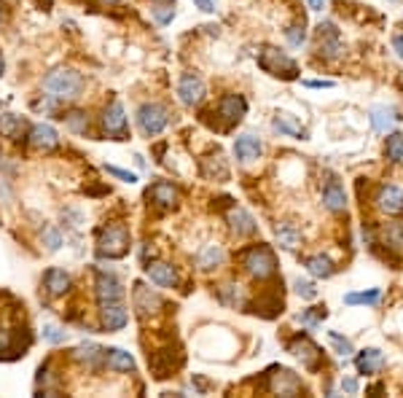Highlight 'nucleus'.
<instances>
[{"instance_id":"1","label":"nucleus","mask_w":403,"mask_h":398,"mask_svg":"<svg viewBox=\"0 0 403 398\" xmlns=\"http://www.w3.org/2000/svg\"><path fill=\"white\" fill-rule=\"evenodd\" d=\"M83 76L73 67H57L43 79V89L54 100H76L83 92Z\"/></svg>"},{"instance_id":"2","label":"nucleus","mask_w":403,"mask_h":398,"mask_svg":"<svg viewBox=\"0 0 403 398\" xmlns=\"http://www.w3.org/2000/svg\"><path fill=\"white\" fill-rule=\"evenodd\" d=\"M240 261L242 266H245V272L253 275L256 280H266L277 272V259H274L269 245H253V248L242 250Z\"/></svg>"},{"instance_id":"3","label":"nucleus","mask_w":403,"mask_h":398,"mask_svg":"<svg viewBox=\"0 0 403 398\" xmlns=\"http://www.w3.org/2000/svg\"><path fill=\"white\" fill-rule=\"evenodd\" d=\"M97 253L102 259H124L129 253V229L124 223H110L97 239Z\"/></svg>"},{"instance_id":"4","label":"nucleus","mask_w":403,"mask_h":398,"mask_svg":"<svg viewBox=\"0 0 403 398\" xmlns=\"http://www.w3.org/2000/svg\"><path fill=\"white\" fill-rule=\"evenodd\" d=\"M258 65H261V70H266V73L274 76V79H285V81L299 79V65L290 60L285 51L274 49V46L261 49V54H258Z\"/></svg>"},{"instance_id":"5","label":"nucleus","mask_w":403,"mask_h":398,"mask_svg":"<svg viewBox=\"0 0 403 398\" xmlns=\"http://www.w3.org/2000/svg\"><path fill=\"white\" fill-rule=\"evenodd\" d=\"M167 121H170V116H167V111L161 108L159 102H145L138 111V127H140V132L145 138H154V135L164 132Z\"/></svg>"},{"instance_id":"6","label":"nucleus","mask_w":403,"mask_h":398,"mask_svg":"<svg viewBox=\"0 0 403 398\" xmlns=\"http://www.w3.org/2000/svg\"><path fill=\"white\" fill-rule=\"evenodd\" d=\"M102 132L113 140H126V116H124V105L119 100L108 102L102 111Z\"/></svg>"},{"instance_id":"7","label":"nucleus","mask_w":403,"mask_h":398,"mask_svg":"<svg viewBox=\"0 0 403 398\" xmlns=\"http://www.w3.org/2000/svg\"><path fill=\"white\" fill-rule=\"evenodd\" d=\"M97 307H100V323L105 331H119L126 326V307H124V298L119 301H97Z\"/></svg>"},{"instance_id":"8","label":"nucleus","mask_w":403,"mask_h":398,"mask_svg":"<svg viewBox=\"0 0 403 398\" xmlns=\"http://www.w3.org/2000/svg\"><path fill=\"white\" fill-rule=\"evenodd\" d=\"M132 301H135V310H138L140 318L156 315L161 310L159 294H154V291H151L148 285H142V282H135V288H132Z\"/></svg>"},{"instance_id":"9","label":"nucleus","mask_w":403,"mask_h":398,"mask_svg":"<svg viewBox=\"0 0 403 398\" xmlns=\"http://www.w3.org/2000/svg\"><path fill=\"white\" fill-rule=\"evenodd\" d=\"M318 51H320L322 57H328V60H336V57L342 54L339 30H336L331 22H325V24L318 27Z\"/></svg>"},{"instance_id":"10","label":"nucleus","mask_w":403,"mask_h":398,"mask_svg":"<svg viewBox=\"0 0 403 398\" xmlns=\"http://www.w3.org/2000/svg\"><path fill=\"white\" fill-rule=\"evenodd\" d=\"M178 97L183 105H199L204 100V81L197 73H183L178 81Z\"/></svg>"},{"instance_id":"11","label":"nucleus","mask_w":403,"mask_h":398,"mask_svg":"<svg viewBox=\"0 0 403 398\" xmlns=\"http://www.w3.org/2000/svg\"><path fill=\"white\" fill-rule=\"evenodd\" d=\"M288 353H293L306 369H318V360H320V356H322L320 347H318L309 337H296L290 344H288Z\"/></svg>"},{"instance_id":"12","label":"nucleus","mask_w":403,"mask_h":398,"mask_svg":"<svg viewBox=\"0 0 403 398\" xmlns=\"http://www.w3.org/2000/svg\"><path fill=\"white\" fill-rule=\"evenodd\" d=\"M94 294H97V301H119L124 298V285L116 275L110 272H97L94 278Z\"/></svg>"},{"instance_id":"13","label":"nucleus","mask_w":403,"mask_h":398,"mask_svg":"<svg viewBox=\"0 0 403 398\" xmlns=\"http://www.w3.org/2000/svg\"><path fill=\"white\" fill-rule=\"evenodd\" d=\"M245 113H247V102H245L242 95H223L221 102H218V116L226 121V127L242 121Z\"/></svg>"},{"instance_id":"14","label":"nucleus","mask_w":403,"mask_h":398,"mask_svg":"<svg viewBox=\"0 0 403 398\" xmlns=\"http://www.w3.org/2000/svg\"><path fill=\"white\" fill-rule=\"evenodd\" d=\"M374 202H377V207H379L382 213H387V216H398V213H403V191L398 186H390V183L379 186Z\"/></svg>"},{"instance_id":"15","label":"nucleus","mask_w":403,"mask_h":398,"mask_svg":"<svg viewBox=\"0 0 403 398\" xmlns=\"http://www.w3.org/2000/svg\"><path fill=\"white\" fill-rule=\"evenodd\" d=\"M30 145L35 148V151H54L57 145H60V135H57V129L51 127V124H35L33 129H30Z\"/></svg>"},{"instance_id":"16","label":"nucleus","mask_w":403,"mask_h":398,"mask_svg":"<svg viewBox=\"0 0 403 398\" xmlns=\"http://www.w3.org/2000/svg\"><path fill=\"white\" fill-rule=\"evenodd\" d=\"M145 197L151 199V205H156L161 210H172V207L178 205V189H175L172 183H167V180H159V183H154V186L148 189Z\"/></svg>"},{"instance_id":"17","label":"nucleus","mask_w":403,"mask_h":398,"mask_svg":"<svg viewBox=\"0 0 403 398\" xmlns=\"http://www.w3.org/2000/svg\"><path fill=\"white\" fill-rule=\"evenodd\" d=\"M172 353V347H167V350H159V353H154V356H148V363H151V369H154V374L156 377H167L172 369H178L183 363V356L181 350H175V356H170Z\"/></svg>"},{"instance_id":"18","label":"nucleus","mask_w":403,"mask_h":398,"mask_svg":"<svg viewBox=\"0 0 403 398\" xmlns=\"http://www.w3.org/2000/svg\"><path fill=\"white\" fill-rule=\"evenodd\" d=\"M269 377H272L269 390H274L280 396H296L302 390V379L296 377L293 372H288V369H274V374H269Z\"/></svg>"},{"instance_id":"19","label":"nucleus","mask_w":403,"mask_h":398,"mask_svg":"<svg viewBox=\"0 0 403 398\" xmlns=\"http://www.w3.org/2000/svg\"><path fill=\"white\" fill-rule=\"evenodd\" d=\"M145 275L159 288H175L178 285V272L172 269V264H164V261H151L145 266Z\"/></svg>"},{"instance_id":"20","label":"nucleus","mask_w":403,"mask_h":398,"mask_svg":"<svg viewBox=\"0 0 403 398\" xmlns=\"http://www.w3.org/2000/svg\"><path fill=\"white\" fill-rule=\"evenodd\" d=\"M263 143L256 135H240L237 143H234V157L242 161V164H250V161L261 159Z\"/></svg>"},{"instance_id":"21","label":"nucleus","mask_w":403,"mask_h":398,"mask_svg":"<svg viewBox=\"0 0 403 398\" xmlns=\"http://www.w3.org/2000/svg\"><path fill=\"white\" fill-rule=\"evenodd\" d=\"M226 221H229V229L237 234V237H247V234H256V221L253 216L247 213V210H242V207H231L229 213H226Z\"/></svg>"},{"instance_id":"22","label":"nucleus","mask_w":403,"mask_h":398,"mask_svg":"<svg viewBox=\"0 0 403 398\" xmlns=\"http://www.w3.org/2000/svg\"><path fill=\"white\" fill-rule=\"evenodd\" d=\"M102 366L110 372H135V358L121 347H108L102 350Z\"/></svg>"},{"instance_id":"23","label":"nucleus","mask_w":403,"mask_h":398,"mask_svg":"<svg viewBox=\"0 0 403 398\" xmlns=\"http://www.w3.org/2000/svg\"><path fill=\"white\" fill-rule=\"evenodd\" d=\"M43 285H46V291L51 294V296H65L67 291H70V275L67 272H62L57 266H51L46 275H43Z\"/></svg>"},{"instance_id":"24","label":"nucleus","mask_w":403,"mask_h":398,"mask_svg":"<svg viewBox=\"0 0 403 398\" xmlns=\"http://www.w3.org/2000/svg\"><path fill=\"white\" fill-rule=\"evenodd\" d=\"M322 205L331 213H342L344 207H347V194H344V189L336 180H328L325 183V189H322Z\"/></svg>"},{"instance_id":"25","label":"nucleus","mask_w":403,"mask_h":398,"mask_svg":"<svg viewBox=\"0 0 403 398\" xmlns=\"http://www.w3.org/2000/svg\"><path fill=\"white\" fill-rule=\"evenodd\" d=\"M274 237H277V242H280L285 250H296V248L302 245V232H299V226H296V223H290V221L277 223Z\"/></svg>"},{"instance_id":"26","label":"nucleus","mask_w":403,"mask_h":398,"mask_svg":"<svg viewBox=\"0 0 403 398\" xmlns=\"http://www.w3.org/2000/svg\"><path fill=\"white\" fill-rule=\"evenodd\" d=\"M202 175L210 180H229V164L223 159V154L202 159Z\"/></svg>"},{"instance_id":"27","label":"nucleus","mask_w":403,"mask_h":398,"mask_svg":"<svg viewBox=\"0 0 403 398\" xmlns=\"http://www.w3.org/2000/svg\"><path fill=\"white\" fill-rule=\"evenodd\" d=\"M355 366H358L361 374H374V372H379L384 366V356L377 347H368V350H363L361 356L355 358Z\"/></svg>"},{"instance_id":"28","label":"nucleus","mask_w":403,"mask_h":398,"mask_svg":"<svg viewBox=\"0 0 403 398\" xmlns=\"http://www.w3.org/2000/svg\"><path fill=\"white\" fill-rule=\"evenodd\" d=\"M382 242L395 250V253H403V221H390L382 226Z\"/></svg>"},{"instance_id":"29","label":"nucleus","mask_w":403,"mask_h":398,"mask_svg":"<svg viewBox=\"0 0 403 398\" xmlns=\"http://www.w3.org/2000/svg\"><path fill=\"white\" fill-rule=\"evenodd\" d=\"M274 129L282 132V135H290V138H299V140L306 138V129L293 116H288V113H277L274 116Z\"/></svg>"},{"instance_id":"30","label":"nucleus","mask_w":403,"mask_h":398,"mask_svg":"<svg viewBox=\"0 0 403 398\" xmlns=\"http://www.w3.org/2000/svg\"><path fill=\"white\" fill-rule=\"evenodd\" d=\"M76 360H81V363H86L89 369H97L100 366V360H102V350L94 344V342H83V344H79L76 347Z\"/></svg>"},{"instance_id":"31","label":"nucleus","mask_w":403,"mask_h":398,"mask_svg":"<svg viewBox=\"0 0 403 398\" xmlns=\"http://www.w3.org/2000/svg\"><path fill=\"white\" fill-rule=\"evenodd\" d=\"M22 129H24V121L17 113H0V135L8 140H19Z\"/></svg>"},{"instance_id":"32","label":"nucleus","mask_w":403,"mask_h":398,"mask_svg":"<svg viewBox=\"0 0 403 398\" xmlns=\"http://www.w3.org/2000/svg\"><path fill=\"white\" fill-rule=\"evenodd\" d=\"M304 266H306V272L312 278H331L334 275V261L328 256H309L304 261Z\"/></svg>"},{"instance_id":"33","label":"nucleus","mask_w":403,"mask_h":398,"mask_svg":"<svg viewBox=\"0 0 403 398\" xmlns=\"http://www.w3.org/2000/svg\"><path fill=\"white\" fill-rule=\"evenodd\" d=\"M221 261H223L221 245H204L199 250V256H197L199 269H215V266H221Z\"/></svg>"},{"instance_id":"34","label":"nucleus","mask_w":403,"mask_h":398,"mask_svg":"<svg viewBox=\"0 0 403 398\" xmlns=\"http://www.w3.org/2000/svg\"><path fill=\"white\" fill-rule=\"evenodd\" d=\"M393 121H395V116H393V111H387V108H374V111H371V124H374L377 132H387V129L393 127Z\"/></svg>"},{"instance_id":"35","label":"nucleus","mask_w":403,"mask_h":398,"mask_svg":"<svg viewBox=\"0 0 403 398\" xmlns=\"http://www.w3.org/2000/svg\"><path fill=\"white\" fill-rule=\"evenodd\" d=\"M384 154L390 161H403V135H390L387 143H384Z\"/></svg>"},{"instance_id":"36","label":"nucleus","mask_w":403,"mask_h":398,"mask_svg":"<svg viewBox=\"0 0 403 398\" xmlns=\"http://www.w3.org/2000/svg\"><path fill=\"white\" fill-rule=\"evenodd\" d=\"M280 307H282V298H266V296H261L258 301H256V310H253V312H258V315H263V318H274ZM280 312H282V310H280Z\"/></svg>"},{"instance_id":"37","label":"nucleus","mask_w":403,"mask_h":398,"mask_svg":"<svg viewBox=\"0 0 403 398\" xmlns=\"http://www.w3.org/2000/svg\"><path fill=\"white\" fill-rule=\"evenodd\" d=\"M382 296L379 288H371V291H363V294H347L344 296V304H377Z\"/></svg>"},{"instance_id":"38","label":"nucleus","mask_w":403,"mask_h":398,"mask_svg":"<svg viewBox=\"0 0 403 398\" xmlns=\"http://www.w3.org/2000/svg\"><path fill=\"white\" fill-rule=\"evenodd\" d=\"M65 124H67L73 132H79V135H86V132H89V119H86V113H81V111L67 113V116H65Z\"/></svg>"},{"instance_id":"39","label":"nucleus","mask_w":403,"mask_h":398,"mask_svg":"<svg viewBox=\"0 0 403 398\" xmlns=\"http://www.w3.org/2000/svg\"><path fill=\"white\" fill-rule=\"evenodd\" d=\"M43 339L51 342V344H62L67 339V331H62L60 326H54V323H43Z\"/></svg>"},{"instance_id":"40","label":"nucleus","mask_w":403,"mask_h":398,"mask_svg":"<svg viewBox=\"0 0 403 398\" xmlns=\"http://www.w3.org/2000/svg\"><path fill=\"white\" fill-rule=\"evenodd\" d=\"M328 339H331V344L336 347V353H339V356H349V353H355V350H352V342H349V339H344L339 331H328Z\"/></svg>"},{"instance_id":"41","label":"nucleus","mask_w":403,"mask_h":398,"mask_svg":"<svg viewBox=\"0 0 403 398\" xmlns=\"http://www.w3.org/2000/svg\"><path fill=\"white\" fill-rule=\"evenodd\" d=\"M285 38H288L290 46H302L304 38H306V33H304V22L302 24H290V27L285 30Z\"/></svg>"},{"instance_id":"42","label":"nucleus","mask_w":403,"mask_h":398,"mask_svg":"<svg viewBox=\"0 0 403 398\" xmlns=\"http://www.w3.org/2000/svg\"><path fill=\"white\" fill-rule=\"evenodd\" d=\"M221 298L226 301V304H240L242 301V288L240 285H223Z\"/></svg>"},{"instance_id":"43","label":"nucleus","mask_w":403,"mask_h":398,"mask_svg":"<svg viewBox=\"0 0 403 398\" xmlns=\"http://www.w3.org/2000/svg\"><path fill=\"white\" fill-rule=\"evenodd\" d=\"M293 288H296V294L302 298H318V288H315L309 280H296Z\"/></svg>"},{"instance_id":"44","label":"nucleus","mask_w":403,"mask_h":398,"mask_svg":"<svg viewBox=\"0 0 403 398\" xmlns=\"http://www.w3.org/2000/svg\"><path fill=\"white\" fill-rule=\"evenodd\" d=\"M151 11H154V19L161 22V24L175 19V8H172V6H154Z\"/></svg>"},{"instance_id":"45","label":"nucleus","mask_w":403,"mask_h":398,"mask_svg":"<svg viewBox=\"0 0 403 398\" xmlns=\"http://www.w3.org/2000/svg\"><path fill=\"white\" fill-rule=\"evenodd\" d=\"M43 242H46V248H49V250H60L62 234L57 232V229H51V226H49V229L43 232Z\"/></svg>"},{"instance_id":"46","label":"nucleus","mask_w":403,"mask_h":398,"mask_svg":"<svg viewBox=\"0 0 403 398\" xmlns=\"http://www.w3.org/2000/svg\"><path fill=\"white\" fill-rule=\"evenodd\" d=\"M108 170V175H113V178H119V180H124V183H135V175L132 173H126V170H119V167H105Z\"/></svg>"},{"instance_id":"47","label":"nucleus","mask_w":403,"mask_h":398,"mask_svg":"<svg viewBox=\"0 0 403 398\" xmlns=\"http://www.w3.org/2000/svg\"><path fill=\"white\" fill-rule=\"evenodd\" d=\"M325 318V307H318V312H304V323L306 326H318V320Z\"/></svg>"},{"instance_id":"48","label":"nucleus","mask_w":403,"mask_h":398,"mask_svg":"<svg viewBox=\"0 0 403 398\" xmlns=\"http://www.w3.org/2000/svg\"><path fill=\"white\" fill-rule=\"evenodd\" d=\"M197 3V8L204 11V14H213L215 11V0H194Z\"/></svg>"},{"instance_id":"49","label":"nucleus","mask_w":403,"mask_h":398,"mask_svg":"<svg viewBox=\"0 0 403 398\" xmlns=\"http://www.w3.org/2000/svg\"><path fill=\"white\" fill-rule=\"evenodd\" d=\"M304 86H309V89H331L334 81H304Z\"/></svg>"},{"instance_id":"50","label":"nucleus","mask_w":403,"mask_h":398,"mask_svg":"<svg viewBox=\"0 0 403 398\" xmlns=\"http://www.w3.org/2000/svg\"><path fill=\"white\" fill-rule=\"evenodd\" d=\"M393 49H395V54L403 60V33H398V35H393Z\"/></svg>"},{"instance_id":"51","label":"nucleus","mask_w":403,"mask_h":398,"mask_svg":"<svg viewBox=\"0 0 403 398\" xmlns=\"http://www.w3.org/2000/svg\"><path fill=\"white\" fill-rule=\"evenodd\" d=\"M342 388L347 390V393H358V382H355V379H344Z\"/></svg>"},{"instance_id":"52","label":"nucleus","mask_w":403,"mask_h":398,"mask_svg":"<svg viewBox=\"0 0 403 398\" xmlns=\"http://www.w3.org/2000/svg\"><path fill=\"white\" fill-rule=\"evenodd\" d=\"M306 3H309L312 11H322V6H325V0H306Z\"/></svg>"},{"instance_id":"53","label":"nucleus","mask_w":403,"mask_h":398,"mask_svg":"<svg viewBox=\"0 0 403 398\" xmlns=\"http://www.w3.org/2000/svg\"><path fill=\"white\" fill-rule=\"evenodd\" d=\"M6 19H8V8H6V3L0 0V24H3Z\"/></svg>"},{"instance_id":"54","label":"nucleus","mask_w":403,"mask_h":398,"mask_svg":"<svg viewBox=\"0 0 403 398\" xmlns=\"http://www.w3.org/2000/svg\"><path fill=\"white\" fill-rule=\"evenodd\" d=\"M3 67H6V62H3V54H0V76H3Z\"/></svg>"},{"instance_id":"55","label":"nucleus","mask_w":403,"mask_h":398,"mask_svg":"<svg viewBox=\"0 0 403 398\" xmlns=\"http://www.w3.org/2000/svg\"><path fill=\"white\" fill-rule=\"evenodd\" d=\"M100 3H116V0H100Z\"/></svg>"}]
</instances>
